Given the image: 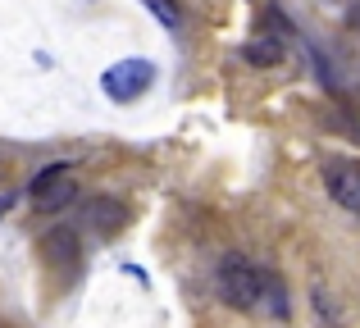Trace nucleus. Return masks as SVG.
Listing matches in <instances>:
<instances>
[{
    "label": "nucleus",
    "instance_id": "f257e3e1",
    "mask_svg": "<svg viewBox=\"0 0 360 328\" xmlns=\"http://www.w3.org/2000/svg\"><path fill=\"white\" fill-rule=\"evenodd\" d=\"M214 292L233 310H255L260 306V269L246 265L242 256H224L214 269Z\"/></svg>",
    "mask_w": 360,
    "mask_h": 328
},
{
    "label": "nucleus",
    "instance_id": "0eeeda50",
    "mask_svg": "<svg viewBox=\"0 0 360 328\" xmlns=\"http://www.w3.org/2000/svg\"><path fill=\"white\" fill-rule=\"evenodd\" d=\"M73 201H78V183H73L69 173L51 178V183H41V187H32V210L37 214H60V210H69Z\"/></svg>",
    "mask_w": 360,
    "mask_h": 328
},
{
    "label": "nucleus",
    "instance_id": "ddd939ff",
    "mask_svg": "<svg viewBox=\"0 0 360 328\" xmlns=\"http://www.w3.org/2000/svg\"><path fill=\"white\" fill-rule=\"evenodd\" d=\"M0 328H14V324H5V320H0Z\"/></svg>",
    "mask_w": 360,
    "mask_h": 328
},
{
    "label": "nucleus",
    "instance_id": "423d86ee",
    "mask_svg": "<svg viewBox=\"0 0 360 328\" xmlns=\"http://www.w3.org/2000/svg\"><path fill=\"white\" fill-rule=\"evenodd\" d=\"M310 310H315L319 328H352V306H347L328 283L310 287Z\"/></svg>",
    "mask_w": 360,
    "mask_h": 328
},
{
    "label": "nucleus",
    "instance_id": "f03ea898",
    "mask_svg": "<svg viewBox=\"0 0 360 328\" xmlns=\"http://www.w3.org/2000/svg\"><path fill=\"white\" fill-rule=\"evenodd\" d=\"M150 82H155V64L150 60H119V64H110V69L101 73L105 96L119 100V105H132L137 96H146Z\"/></svg>",
    "mask_w": 360,
    "mask_h": 328
},
{
    "label": "nucleus",
    "instance_id": "9d476101",
    "mask_svg": "<svg viewBox=\"0 0 360 328\" xmlns=\"http://www.w3.org/2000/svg\"><path fill=\"white\" fill-rule=\"evenodd\" d=\"M260 27H264V32L260 37H269V41H278V46H288V37H292V23H288V14H283V9H264V14H260Z\"/></svg>",
    "mask_w": 360,
    "mask_h": 328
},
{
    "label": "nucleus",
    "instance_id": "6e6552de",
    "mask_svg": "<svg viewBox=\"0 0 360 328\" xmlns=\"http://www.w3.org/2000/svg\"><path fill=\"white\" fill-rule=\"evenodd\" d=\"M255 310L274 315V320H288V287H283L278 274H269V269H260V306Z\"/></svg>",
    "mask_w": 360,
    "mask_h": 328
},
{
    "label": "nucleus",
    "instance_id": "f8f14e48",
    "mask_svg": "<svg viewBox=\"0 0 360 328\" xmlns=\"http://www.w3.org/2000/svg\"><path fill=\"white\" fill-rule=\"evenodd\" d=\"M9 205H14V196H0V214H5V210H9Z\"/></svg>",
    "mask_w": 360,
    "mask_h": 328
},
{
    "label": "nucleus",
    "instance_id": "1a4fd4ad",
    "mask_svg": "<svg viewBox=\"0 0 360 328\" xmlns=\"http://www.w3.org/2000/svg\"><path fill=\"white\" fill-rule=\"evenodd\" d=\"M246 64H255V69H274V64H283V46L269 41V37H251V41L242 46Z\"/></svg>",
    "mask_w": 360,
    "mask_h": 328
},
{
    "label": "nucleus",
    "instance_id": "39448f33",
    "mask_svg": "<svg viewBox=\"0 0 360 328\" xmlns=\"http://www.w3.org/2000/svg\"><path fill=\"white\" fill-rule=\"evenodd\" d=\"M78 219L87 223V228L96 232L101 242H105V237H115V232L128 228V205L115 201V196H91V201H82Z\"/></svg>",
    "mask_w": 360,
    "mask_h": 328
},
{
    "label": "nucleus",
    "instance_id": "9b49d317",
    "mask_svg": "<svg viewBox=\"0 0 360 328\" xmlns=\"http://www.w3.org/2000/svg\"><path fill=\"white\" fill-rule=\"evenodd\" d=\"M146 9L160 18L165 27H174V32H183V9L174 5V0H146Z\"/></svg>",
    "mask_w": 360,
    "mask_h": 328
},
{
    "label": "nucleus",
    "instance_id": "7ed1b4c3",
    "mask_svg": "<svg viewBox=\"0 0 360 328\" xmlns=\"http://www.w3.org/2000/svg\"><path fill=\"white\" fill-rule=\"evenodd\" d=\"M319 178H324V192L333 196V205H342L347 214L360 219V164L347 155H328L319 164Z\"/></svg>",
    "mask_w": 360,
    "mask_h": 328
},
{
    "label": "nucleus",
    "instance_id": "20e7f679",
    "mask_svg": "<svg viewBox=\"0 0 360 328\" xmlns=\"http://www.w3.org/2000/svg\"><path fill=\"white\" fill-rule=\"evenodd\" d=\"M37 251H41V260H46L51 269H78V260H82V237H78V228H69V223H55V228L41 232Z\"/></svg>",
    "mask_w": 360,
    "mask_h": 328
}]
</instances>
